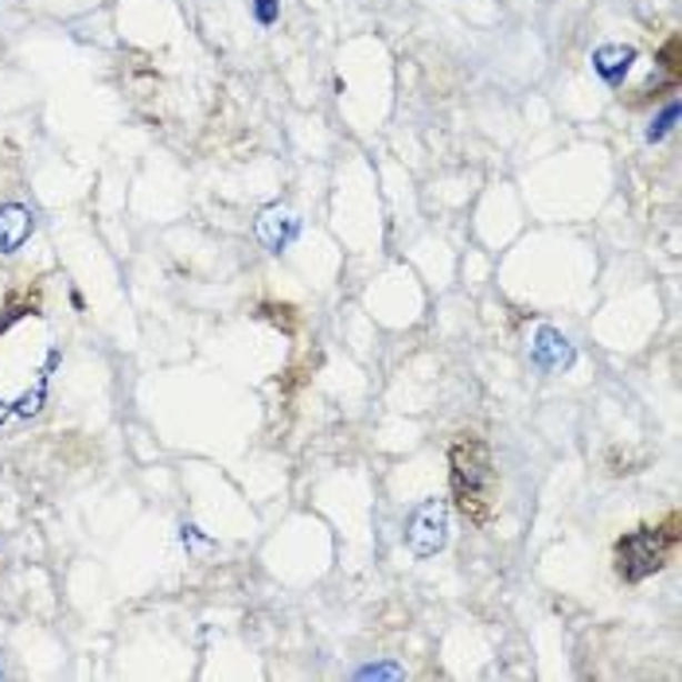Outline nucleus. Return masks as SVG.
<instances>
[{
	"label": "nucleus",
	"instance_id": "1",
	"mask_svg": "<svg viewBox=\"0 0 682 682\" xmlns=\"http://www.w3.org/2000/svg\"><path fill=\"white\" fill-rule=\"evenodd\" d=\"M449 488L452 503L472 523H492L495 500H500V477H495L492 449L477 433H461L449 449Z\"/></svg>",
	"mask_w": 682,
	"mask_h": 682
},
{
	"label": "nucleus",
	"instance_id": "2",
	"mask_svg": "<svg viewBox=\"0 0 682 682\" xmlns=\"http://www.w3.org/2000/svg\"><path fill=\"white\" fill-rule=\"evenodd\" d=\"M679 546V515H666L663 523L655 526H635L628 531L624 539H616V573L628 581V585H640V581L655 578L659 570L666 565V558L674 554Z\"/></svg>",
	"mask_w": 682,
	"mask_h": 682
},
{
	"label": "nucleus",
	"instance_id": "3",
	"mask_svg": "<svg viewBox=\"0 0 682 682\" xmlns=\"http://www.w3.org/2000/svg\"><path fill=\"white\" fill-rule=\"evenodd\" d=\"M449 503L444 500H425L410 511V523H405V546L413 558H437L449 546Z\"/></svg>",
	"mask_w": 682,
	"mask_h": 682
},
{
	"label": "nucleus",
	"instance_id": "4",
	"mask_svg": "<svg viewBox=\"0 0 682 682\" xmlns=\"http://www.w3.org/2000/svg\"><path fill=\"white\" fill-rule=\"evenodd\" d=\"M297 231H301V219H297L293 207L273 203V207H265V211L258 214V239H262L273 254H281V250L297 239Z\"/></svg>",
	"mask_w": 682,
	"mask_h": 682
},
{
	"label": "nucleus",
	"instance_id": "5",
	"mask_svg": "<svg viewBox=\"0 0 682 682\" xmlns=\"http://www.w3.org/2000/svg\"><path fill=\"white\" fill-rule=\"evenodd\" d=\"M531 363L539 371H565V367H573V343L558 328H539L531 343Z\"/></svg>",
	"mask_w": 682,
	"mask_h": 682
},
{
	"label": "nucleus",
	"instance_id": "6",
	"mask_svg": "<svg viewBox=\"0 0 682 682\" xmlns=\"http://www.w3.org/2000/svg\"><path fill=\"white\" fill-rule=\"evenodd\" d=\"M36 231V214L20 203L0 207V254H17Z\"/></svg>",
	"mask_w": 682,
	"mask_h": 682
},
{
	"label": "nucleus",
	"instance_id": "7",
	"mask_svg": "<svg viewBox=\"0 0 682 682\" xmlns=\"http://www.w3.org/2000/svg\"><path fill=\"white\" fill-rule=\"evenodd\" d=\"M635 63V48L632 43H604V48L593 51V71L601 74L609 87H616Z\"/></svg>",
	"mask_w": 682,
	"mask_h": 682
},
{
	"label": "nucleus",
	"instance_id": "8",
	"mask_svg": "<svg viewBox=\"0 0 682 682\" xmlns=\"http://www.w3.org/2000/svg\"><path fill=\"white\" fill-rule=\"evenodd\" d=\"M36 309H40V293H36V297L28 293L24 301H20V297H12V301H9V309H4V317H0V335L9 332V328L17 324L20 317H28V312H32V317H36Z\"/></svg>",
	"mask_w": 682,
	"mask_h": 682
},
{
	"label": "nucleus",
	"instance_id": "9",
	"mask_svg": "<svg viewBox=\"0 0 682 682\" xmlns=\"http://www.w3.org/2000/svg\"><path fill=\"white\" fill-rule=\"evenodd\" d=\"M674 121H679V106H666V110H663V118H659V121H651V129H648V141H663V137L666 133H671V126H674Z\"/></svg>",
	"mask_w": 682,
	"mask_h": 682
},
{
	"label": "nucleus",
	"instance_id": "10",
	"mask_svg": "<svg viewBox=\"0 0 682 682\" xmlns=\"http://www.w3.org/2000/svg\"><path fill=\"white\" fill-rule=\"evenodd\" d=\"M359 679H402V666H363Z\"/></svg>",
	"mask_w": 682,
	"mask_h": 682
},
{
	"label": "nucleus",
	"instance_id": "11",
	"mask_svg": "<svg viewBox=\"0 0 682 682\" xmlns=\"http://www.w3.org/2000/svg\"><path fill=\"white\" fill-rule=\"evenodd\" d=\"M278 4H281V0H258L254 17L262 20V24H273V17H278Z\"/></svg>",
	"mask_w": 682,
	"mask_h": 682
},
{
	"label": "nucleus",
	"instance_id": "12",
	"mask_svg": "<svg viewBox=\"0 0 682 682\" xmlns=\"http://www.w3.org/2000/svg\"><path fill=\"white\" fill-rule=\"evenodd\" d=\"M40 402H43V390H36V394H24V398L17 402V413H24V418H28V413L40 410Z\"/></svg>",
	"mask_w": 682,
	"mask_h": 682
},
{
	"label": "nucleus",
	"instance_id": "13",
	"mask_svg": "<svg viewBox=\"0 0 682 682\" xmlns=\"http://www.w3.org/2000/svg\"><path fill=\"white\" fill-rule=\"evenodd\" d=\"M9 413H12V410H9V405L0 402V425H4V421H9Z\"/></svg>",
	"mask_w": 682,
	"mask_h": 682
}]
</instances>
